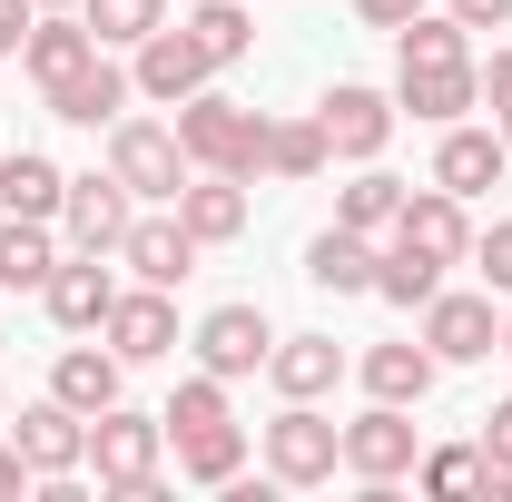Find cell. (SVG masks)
<instances>
[{
    "mask_svg": "<svg viewBox=\"0 0 512 502\" xmlns=\"http://www.w3.org/2000/svg\"><path fill=\"white\" fill-rule=\"evenodd\" d=\"M178 148H188V168L266 178V119H256V109H237V99H217V89L178 99Z\"/></svg>",
    "mask_w": 512,
    "mask_h": 502,
    "instance_id": "obj_1",
    "label": "cell"
},
{
    "mask_svg": "<svg viewBox=\"0 0 512 502\" xmlns=\"http://www.w3.org/2000/svg\"><path fill=\"white\" fill-rule=\"evenodd\" d=\"M158 443H168V424H158V414H128V404L89 414V463H99V493L158 502Z\"/></svg>",
    "mask_w": 512,
    "mask_h": 502,
    "instance_id": "obj_2",
    "label": "cell"
},
{
    "mask_svg": "<svg viewBox=\"0 0 512 502\" xmlns=\"http://www.w3.org/2000/svg\"><path fill=\"white\" fill-rule=\"evenodd\" d=\"M109 178H119L138 207L158 197V207H178V188H188L197 168H188V148H178V128H158V119H109Z\"/></svg>",
    "mask_w": 512,
    "mask_h": 502,
    "instance_id": "obj_3",
    "label": "cell"
},
{
    "mask_svg": "<svg viewBox=\"0 0 512 502\" xmlns=\"http://www.w3.org/2000/svg\"><path fill=\"white\" fill-rule=\"evenodd\" d=\"M335 463H345V424H335V414H316V404H286V414L266 424V473H276V483L316 493V483H335Z\"/></svg>",
    "mask_w": 512,
    "mask_h": 502,
    "instance_id": "obj_4",
    "label": "cell"
},
{
    "mask_svg": "<svg viewBox=\"0 0 512 502\" xmlns=\"http://www.w3.org/2000/svg\"><path fill=\"white\" fill-rule=\"evenodd\" d=\"M316 128H325V148H335V158H355V168H365V158H384V138H394V99L365 89V79H335V89L316 99Z\"/></svg>",
    "mask_w": 512,
    "mask_h": 502,
    "instance_id": "obj_5",
    "label": "cell"
},
{
    "mask_svg": "<svg viewBox=\"0 0 512 502\" xmlns=\"http://www.w3.org/2000/svg\"><path fill=\"white\" fill-rule=\"evenodd\" d=\"M128 79H138V99L178 109V99H197V89L217 79V60L197 50V30H168V20H158V30L138 40V69H128Z\"/></svg>",
    "mask_w": 512,
    "mask_h": 502,
    "instance_id": "obj_6",
    "label": "cell"
},
{
    "mask_svg": "<svg viewBox=\"0 0 512 502\" xmlns=\"http://www.w3.org/2000/svg\"><path fill=\"white\" fill-rule=\"evenodd\" d=\"M10 443H20V463H30L40 483H60V473H79V463H89V414H69L60 394H40V404H20Z\"/></svg>",
    "mask_w": 512,
    "mask_h": 502,
    "instance_id": "obj_7",
    "label": "cell"
},
{
    "mask_svg": "<svg viewBox=\"0 0 512 502\" xmlns=\"http://www.w3.org/2000/svg\"><path fill=\"white\" fill-rule=\"evenodd\" d=\"M414 463H424V443H414V414L404 404H375V414L345 424V473L355 483H404Z\"/></svg>",
    "mask_w": 512,
    "mask_h": 502,
    "instance_id": "obj_8",
    "label": "cell"
},
{
    "mask_svg": "<svg viewBox=\"0 0 512 502\" xmlns=\"http://www.w3.org/2000/svg\"><path fill=\"white\" fill-rule=\"evenodd\" d=\"M424 345H434V365H483V355H503V315H493V296H444V286H434Z\"/></svg>",
    "mask_w": 512,
    "mask_h": 502,
    "instance_id": "obj_9",
    "label": "cell"
},
{
    "mask_svg": "<svg viewBox=\"0 0 512 502\" xmlns=\"http://www.w3.org/2000/svg\"><path fill=\"white\" fill-rule=\"evenodd\" d=\"M119 266L138 276V286H188V266H197V237H188V217H178V207H158V217H128V237H119Z\"/></svg>",
    "mask_w": 512,
    "mask_h": 502,
    "instance_id": "obj_10",
    "label": "cell"
},
{
    "mask_svg": "<svg viewBox=\"0 0 512 502\" xmlns=\"http://www.w3.org/2000/svg\"><path fill=\"white\" fill-rule=\"evenodd\" d=\"M394 109H414L424 128H453L463 109H483V69H473V60H424V69H394Z\"/></svg>",
    "mask_w": 512,
    "mask_h": 502,
    "instance_id": "obj_11",
    "label": "cell"
},
{
    "mask_svg": "<svg viewBox=\"0 0 512 502\" xmlns=\"http://www.w3.org/2000/svg\"><path fill=\"white\" fill-rule=\"evenodd\" d=\"M128 217H138V197H128L119 178H69V197H60V227H69L79 256H119Z\"/></svg>",
    "mask_w": 512,
    "mask_h": 502,
    "instance_id": "obj_12",
    "label": "cell"
},
{
    "mask_svg": "<svg viewBox=\"0 0 512 502\" xmlns=\"http://www.w3.org/2000/svg\"><path fill=\"white\" fill-rule=\"evenodd\" d=\"M266 355H276V325H266V315L256 306H217L207 315V325H197V365H207V375H266Z\"/></svg>",
    "mask_w": 512,
    "mask_h": 502,
    "instance_id": "obj_13",
    "label": "cell"
},
{
    "mask_svg": "<svg viewBox=\"0 0 512 502\" xmlns=\"http://www.w3.org/2000/svg\"><path fill=\"white\" fill-rule=\"evenodd\" d=\"M99 335L119 345V365H158V355L178 345V306H168V286H119V306H109Z\"/></svg>",
    "mask_w": 512,
    "mask_h": 502,
    "instance_id": "obj_14",
    "label": "cell"
},
{
    "mask_svg": "<svg viewBox=\"0 0 512 502\" xmlns=\"http://www.w3.org/2000/svg\"><path fill=\"white\" fill-rule=\"evenodd\" d=\"M40 296H50V315H60L69 335H99V325H109V306H119V276H109L99 256L69 247L60 266H50V286H40Z\"/></svg>",
    "mask_w": 512,
    "mask_h": 502,
    "instance_id": "obj_15",
    "label": "cell"
},
{
    "mask_svg": "<svg viewBox=\"0 0 512 502\" xmlns=\"http://www.w3.org/2000/svg\"><path fill=\"white\" fill-rule=\"evenodd\" d=\"M40 99H50V119H69V128H109V119L128 109V99H138V79H128V69L109 60V50H99L89 69H69L60 89H40Z\"/></svg>",
    "mask_w": 512,
    "mask_h": 502,
    "instance_id": "obj_16",
    "label": "cell"
},
{
    "mask_svg": "<svg viewBox=\"0 0 512 502\" xmlns=\"http://www.w3.org/2000/svg\"><path fill=\"white\" fill-rule=\"evenodd\" d=\"M89 60H99V30H89L79 10H40L30 40H20V69H30L40 89H60L69 69H89Z\"/></svg>",
    "mask_w": 512,
    "mask_h": 502,
    "instance_id": "obj_17",
    "label": "cell"
},
{
    "mask_svg": "<svg viewBox=\"0 0 512 502\" xmlns=\"http://www.w3.org/2000/svg\"><path fill=\"white\" fill-rule=\"evenodd\" d=\"M394 237H414L424 256L463 266V256H473V217H463V197H453V188H404V217H394Z\"/></svg>",
    "mask_w": 512,
    "mask_h": 502,
    "instance_id": "obj_18",
    "label": "cell"
},
{
    "mask_svg": "<svg viewBox=\"0 0 512 502\" xmlns=\"http://www.w3.org/2000/svg\"><path fill=\"white\" fill-rule=\"evenodd\" d=\"M503 168H512L503 128H463V119H453V128H444V148H434V188H453V197H483Z\"/></svg>",
    "mask_w": 512,
    "mask_h": 502,
    "instance_id": "obj_19",
    "label": "cell"
},
{
    "mask_svg": "<svg viewBox=\"0 0 512 502\" xmlns=\"http://www.w3.org/2000/svg\"><path fill=\"white\" fill-rule=\"evenodd\" d=\"M178 217H188L197 247H227V237H247V178H227V168H197L188 188H178Z\"/></svg>",
    "mask_w": 512,
    "mask_h": 502,
    "instance_id": "obj_20",
    "label": "cell"
},
{
    "mask_svg": "<svg viewBox=\"0 0 512 502\" xmlns=\"http://www.w3.org/2000/svg\"><path fill=\"white\" fill-rule=\"evenodd\" d=\"M335 375H345L335 335H276V355H266V384H276L286 404H316V394H335Z\"/></svg>",
    "mask_w": 512,
    "mask_h": 502,
    "instance_id": "obj_21",
    "label": "cell"
},
{
    "mask_svg": "<svg viewBox=\"0 0 512 502\" xmlns=\"http://www.w3.org/2000/svg\"><path fill=\"white\" fill-rule=\"evenodd\" d=\"M119 345H69L60 365H50V394H60L69 414H109V404H119Z\"/></svg>",
    "mask_w": 512,
    "mask_h": 502,
    "instance_id": "obj_22",
    "label": "cell"
},
{
    "mask_svg": "<svg viewBox=\"0 0 512 502\" xmlns=\"http://www.w3.org/2000/svg\"><path fill=\"white\" fill-rule=\"evenodd\" d=\"M375 237H355V227H325L316 247H306V276H316L325 296H375Z\"/></svg>",
    "mask_w": 512,
    "mask_h": 502,
    "instance_id": "obj_23",
    "label": "cell"
},
{
    "mask_svg": "<svg viewBox=\"0 0 512 502\" xmlns=\"http://www.w3.org/2000/svg\"><path fill=\"white\" fill-rule=\"evenodd\" d=\"M434 375H444V365H434V345H424V335H414V345H375V355H365V394H375V404H424Z\"/></svg>",
    "mask_w": 512,
    "mask_h": 502,
    "instance_id": "obj_24",
    "label": "cell"
},
{
    "mask_svg": "<svg viewBox=\"0 0 512 502\" xmlns=\"http://www.w3.org/2000/svg\"><path fill=\"white\" fill-rule=\"evenodd\" d=\"M178 473L207 483V493H227V483L247 473V434H237V424H197V434H178Z\"/></svg>",
    "mask_w": 512,
    "mask_h": 502,
    "instance_id": "obj_25",
    "label": "cell"
},
{
    "mask_svg": "<svg viewBox=\"0 0 512 502\" xmlns=\"http://www.w3.org/2000/svg\"><path fill=\"white\" fill-rule=\"evenodd\" d=\"M50 266H60V247H50V217H10V227H0V286H10V296L50 286Z\"/></svg>",
    "mask_w": 512,
    "mask_h": 502,
    "instance_id": "obj_26",
    "label": "cell"
},
{
    "mask_svg": "<svg viewBox=\"0 0 512 502\" xmlns=\"http://www.w3.org/2000/svg\"><path fill=\"white\" fill-rule=\"evenodd\" d=\"M434 286H444V256H424L414 237H394L375 256V296L384 306H434Z\"/></svg>",
    "mask_w": 512,
    "mask_h": 502,
    "instance_id": "obj_27",
    "label": "cell"
},
{
    "mask_svg": "<svg viewBox=\"0 0 512 502\" xmlns=\"http://www.w3.org/2000/svg\"><path fill=\"white\" fill-rule=\"evenodd\" d=\"M60 197H69V178L40 158V148L0 158V207H10V217H60Z\"/></svg>",
    "mask_w": 512,
    "mask_h": 502,
    "instance_id": "obj_28",
    "label": "cell"
},
{
    "mask_svg": "<svg viewBox=\"0 0 512 502\" xmlns=\"http://www.w3.org/2000/svg\"><path fill=\"white\" fill-rule=\"evenodd\" d=\"M394 217H404V178H384L375 158H365V178L335 197V227H355V237H394Z\"/></svg>",
    "mask_w": 512,
    "mask_h": 502,
    "instance_id": "obj_29",
    "label": "cell"
},
{
    "mask_svg": "<svg viewBox=\"0 0 512 502\" xmlns=\"http://www.w3.org/2000/svg\"><path fill=\"white\" fill-rule=\"evenodd\" d=\"M335 148H325L316 119H266V178H325Z\"/></svg>",
    "mask_w": 512,
    "mask_h": 502,
    "instance_id": "obj_30",
    "label": "cell"
},
{
    "mask_svg": "<svg viewBox=\"0 0 512 502\" xmlns=\"http://www.w3.org/2000/svg\"><path fill=\"white\" fill-rule=\"evenodd\" d=\"M463 40H473V30H463L453 10H414V20L394 30V69H424V60H463Z\"/></svg>",
    "mask_w": 512,
    "mask_h": 502,
    "instance_id": "obj_31",
    "label": "cell"
},
{
    "mask_svg": "<svg viewBox=\"0 0 512 502\" xmlns=\"http://www.w3.org/2000/svg\"><path fill=\"white\" fill-rule=\"evenodd\" d=\"M79 20L99 30V50H138L168 10H158V0H79Z\"/></svg>",
    "mask_w": 512,
    "mask_h": 502,
    "instance_id": "obj_32",
    "label": "cell"
},
{
    "mask_svg": "<svg viewBox=\"0 0 512 502\" xmlns=\"http://www.w3.org/2000/svg\"><path fill=\"white\" fill-rule=\"evenodd\" d=\"M188 30H197V50L227 69V60H247L256 50V20L237 10V0H207V10H188Z\"/></svg>",
    "mask_w": 512,
    "mask_h": 502,
    "instance_id": "obj_33",
    "label": "cell"
},
{
    "mask_svg": "<svg viewBox=\"0 0 512 502\" xmlns=\"http://www.w3.org/2000/svg\"><path fill=\"white\" fill-rule=\"evenodd\" d=\"M158 424H168V434H197V424H227V375H207V365H197V375L178 384V394H168V414H158Z\"/></svg>",
    "mask_w": 512,
    "mask_h": 502,
    "instance_id": "obj_34",
    "label": "cell"
},
{
    "mask_svg": "<svg viewBox=\"0 0 512 502\" xmlns=\"http://www.w3.org/2000/svg\"><path fill=\"white\" fill-rule=\"evenodd\" d=\"M414 473H424V493H483L493 463H483V443H444V453H424Z\"/></svg>",
    "mask_w": 512,
    "mask_h": 502,
    "instance_id": "obj_35",
    "label": "cell"
},
{
    "mask_svg": "<svg viewBox=\"0 0 512 502\" xmlns=\"http://www.w3.org/2000/svg\"><path fill=\"white\" fill-rule=\"evenodd\" d=\"M473 266H483V286H493V296H512V217H493V227L473 237Z\"/></svg>",
    "mask_w": 512,
    "mask_h": 502,
    "instance_id": "obj_36",
    "label": "cell"
},
{
    "mask_svg": "<svg viewBox=\"0 0 512 502\" xmlns=\"http://www.w3.org/2000/svg\"><path fill=\"white\" fill-rule=\"evenodd\" d=\"M30 20H40V0H0V60H20V40H30Z\"/></svg>",
    "mask_w": 512,
    "mask_h": 502,
    "instance_id": "obj_37",
    "label": "cell"
},
{
    "mask_svg": "<svg viewBox=\"0 0 512 502\" xmlns=\"http://www.w3.org/2000/svg\"><path fill=\"white\" fill-rule=\"evenodd\" d=\"M483 463H503V473H512V404L483 414Z\"/></svg>",
    "mask_w": 512,
    "mask_h": 502,
    "instance_id": "obj_38",
    "label": "cell"
},
{
    "mask_svg": "<svg viewBox=\"0 0 512 502\" xmlns=\"http://www.w3.org/2000/svg\"><path fill=\"white\" fill-rule=\"evenodd\" d=\"M355 10H365V30H404V20L434 10V0H355Z\"/></svg>",
    "mask_w": 512,
    "mask_h": 502,
    "instance_id": "obj_39",
    "label": "cell"
},
{
    "mask_svg": "<svg viewBox=\"0 0 512 502\" xmlns=\"http://www.w3.org/2000/svg\"><path fill=\"white\" fill-rule=\"evenodd\" d=\"M444 10L463 20V30H503V20H512V0H444Z\"/></svg>",
    "mask_w": 512,
    "mask_h": 502,
    "instance_id": "obj_40",
    "label": "cell"
},
{
    "mask_svg": "<svg viewBox=\"0 0 512 502\" xmlns=\"http://www.w3.org/2000/svg\"><path fill=\"white\" fill-rule=\"evenodd\" d=\"M483 99H493V109H512V50H493V69H483Z\"/></svg>",
    "mask_w": 512,
    "mask_h": 502,
    "instance_id": "obj_41",
    "label": "cell"
},
{
    "mask_svg": "<svg viewBox=\"0 0 512 502\" xmlns=\"http://www.w3.org/2000/svg\"><path fill=\"white\" fill-rule=\"evenodd\" d=\"M30 483H40V473L20 463V443H0V493H30Z\"/></svg>",
    "mask_w": 512,
    "mask_h": 502,
    "instance_id": "obj_42",
    "label": "cell"
},
{
    "mask_svg": "<svg viewBox=\"0 0 512 502\" xmlns=\"http://www.w3.org/2000/svg\"><path fill=\"white\" fill-rule=\"evenodd\" d=\"M40 10H79V0H40Z\"/></svg>",
    "mask_w": 512,
    "mask_h": 502,
    "instance_id": "obj_43",
    "label": "cell"
},
{
    "mask_svg": "<svg viewBox=\"0 0 512 502\" xmlns=\"http://www.w3.org/2000/svg\"><path fill=\"white\" fill-rule=\"evenodd\" d=\"M503 355H512V315H503Z\"/></svg>",
    "mask_w": 512,
    "mask_h": 502,
    "instance_id": "obj_44",
    "label": "cell"
},
{
    "mask_svg": "<svg viewBox=\"0 0 512 502\" xmlns=\"http://www.w3.org/2000/svg\"><path fill=\"white\" fill-rule=\"evenodd\" d=\"M503 148H512V109H503Z\"/></svg>",
    "mask_w": 512,
    "mask_h": 502,
    "instance_id": "obj_45",
    "label": "cell"
}]
</instances>
